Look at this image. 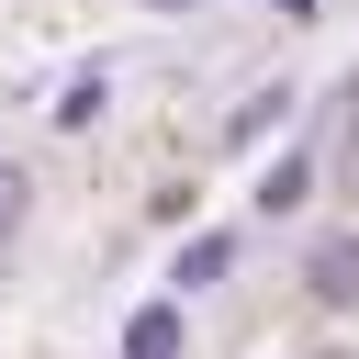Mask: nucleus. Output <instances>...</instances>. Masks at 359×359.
<instances>
[{
  "label": "nucleus",
  "mask_w": 359,
  "mask_h": 359,
  "mask_svg": "<svg viewBox=\"0 0 359 359\" xmlns=\"http://www.w3.org/2000/svg\"><path fill=\"white\" fill-rule=\"evenodd\" d=\"M11 224H22V191H11V180H0V236H11Z\"/></svg>",
  "instance_id": "obj_3"
},
{
  "label": "nucleus",
  "mask_w": 359,
  "mask_h": 359,
  "mask_svg": "<svg viewBox=\"0 0 359 359\" xmlns=\"http://www.w3.org/2000/svg\"><path fill=\"white\" fill-rule=\"evenodd\" d=\"M314 292H325V303H359V247H348V236L314 247Z\"/></svg>",
  "instance_id": "obj_1"
},
{
  "label": "nucleus",
  "mask_w": 359,
  "mask_h": 359,
  "mask_svg": "<svg viewBox=\"0 0 359 359\" xmlns=\"http://www.w3.org/2000/svg\"><path fill=\"white\" fill-rule=\"evenodd\" d=\"M123 348H135V359H180V314H135Z\"/></svg>",
  "instance_id": "obj_2"
}]
</instances>
